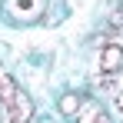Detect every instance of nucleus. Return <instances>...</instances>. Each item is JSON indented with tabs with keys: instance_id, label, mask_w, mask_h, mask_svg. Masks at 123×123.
<instances>
[{
	"instance_id": "obj_5",
	"label": "nucleus",
	"mask_w": 123,
	"mask_h": 123,
	"mask_svg": "<svg viewBox=\"0 0 123 123\" xmlns=\"http://www.w3.org/2000/svg\"><path fill=\"white\" fill-rule=\"evenodd\" d=\"M77 110H80V97H60V113L73 117Z\"/></svg>"
},
{
	"instance_id": "obj_4",
	"label": "nucleus",
	"mask_w": 123,
	"mask_h": 123,
	"mask_svg": "<svg viewBox=\"0 0 123 123\" xmlns=\"http://www.w3.org/2000/svg\"><path fill=\"white\" fill-rule=\"evenodd\" d=\"M97 86H103L106 93H120V90H123V80H120V73H103L100 80H97Z\"/></svg>"
},
{
	"instance_id": "obj_1",
	"label": "nucleus",
	"mask_w": 123,
	"mask_h": 123,
	"mask_svg": "<svg viewBox=\"0 0 123 123\" xmlns=\"http://www.w3.org/2000/svg\"><path fill=\"white\" fill-rule=\"evenodd\" d=\"M97 60H100L103 73H120V70H123V47H120V43H106Z\"/></svg>"
},
{
	"instance_id": "obj_3",
	"label": "nucleus",
	"mask_w": 123,
	"mask_h": 123,
	"mask_svg": "<svg viewBox=\"0 0 123 123\" xmlns=\"http://www.w3.org/2000/svg\"><path fill=\"white\" fill-rule=\"evenodd\" d=\"M17 93H20V90H17V83L10 80L7 73H0V106H3V110H10V103L17 100Z\"/></svg>"
},
{
	"instance_id": "obj_2",
	"label": "nucleus",
	"mask_w": 123,
	"mask_h": 123,
	"mask_svg": "<svg viewBox=\"0 0 123 123\" xmlns=\"http://www.w3.org/2000/svg\"><path fill=\"white\" fill-rule=\"evenodd\" d=\"M73 123H110V120H106L100 103H83L80 110L73 113Z\"/></svg>"
},
{
	"instance_id": "obj_6",
	"label": "nucleus",
	"mask_w": 123,
	"mask_h": 123,
	"mask_svg": "<svg viewBox=\"0 0 123 123\" xmlns=\"http://www.w3.org/2000/svg\"><path fill=\"white\" fill-rule=\"evenodd\" d=\"M113 106H117V113H120V117H123V93H120V97H117V103H113Z\"/></svg>"
}]
</instances>
